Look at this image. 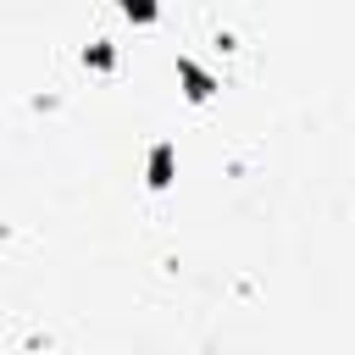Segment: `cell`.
I'll return each instance as SVG.
<instances>
[{
	"mask_svg": "<svg viewBox=\"0 0 355 355\" xmlns=\"http://www.w3.org/2000/svg\"><path fill=\"white\" fill-rule=\"evenodd\" d=\"M172 183V144H155L150 150V189H166Z\"/></svg>",
	"mask_w": 355,
	"mask_h": 355,
	"instance_id": "cell-2",
	"label": "cell"
},
{
	"mask_svg": "<svg viewBox=\"0 0 355 355\" xmlns=\"http://www.w3.org/2000/svg\"><path fill=\"white\" fill-rule=\"evenodd\" d=\"M178 78L189 83V100H211V89H216V83H211V78H205L194 61H178Z\"/></svg>",
	"mask_w": 355,
	"mask_h": 355,
	"instance_id": "cell-1",
	"label": "cell"
},
{
	"mask_svg": "<svg viewBox=\"0 0 355 355\" xmlns=\"http://www.w3.org/2000/svg\"><path fill=\"white\" fill-rule=\"evenodd\" d=\"M89 61H94V67H111L116 55H111V44H94V50H89Z\"/></svg>",
	"mask_w": 355,
	"mask_h": 355,
	"instance_id": "cell-4",
	"label": "cell"
},
{
	"mask_svg": "<svg viewBox=\"0 0 355 355\" xmlns=\"http://www.w3.org/2000/svg\"><path fill=\"white\" fill-rule=\"evenodd\" d=\"M122 11H128V17L139 22V28H150V22L161 17V6H155V0H122Z\"/></svg>",
	"mask_w": 355,
	"mask_h": 355,
	"instance_id": "cell-3",
	"label": "cell"
}]
</instances>
